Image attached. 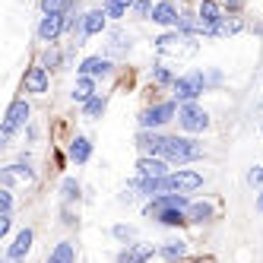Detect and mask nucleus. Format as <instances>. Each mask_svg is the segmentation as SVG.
Masks as SVG:
<instances>
[{
  "mask_svg": "<svg viewBox=\"0 0 263 263\" xmlns=\"http://www.w3.org/2000/svg\"><path fill=\"white\" fill-rule=\"evenodd\" d=\"M58 61H61V54H58V51H48V54H45V64H51V67H54Z\"/></svg>",
  "mask_w": 263,
  "mask_h": 263,
  "instance_id": "nucleus-34",
  "label": "nucleus"
},
{
  "mask_svg": "<svg viewBox=\"0 0 263 263\" xmlns=\"http://www.w3.org/2000/svg\"><path fill=\"white\" fill-rule=\"evenodd\" d=\"M73 260H77V254H73V244H58V248H54L51 251V257L45 260V263H73Z\"/></svg>",
  "mask_w": 263,
  "mask_h": 263,
  "instance_id": "nucleus-20",
  "label": "nucleus"
},
{
  "mask_svg": "<svg viewBox=\"0 0 263 263\" xmlns=\"http://www.w3.org/2000/svg\"><path fill=\"white\" fill-rule=\"evenodd\" d=\"M32 229H23L20 235L13 238V244H10V251H7V263H23L26 260V254L32 251Z\"/></svg>",
  "mask_w": 263,
  "mask_h": 263,
  "instance_id": "nucleus-8",
  "label": "nucleus"
},
{
  "mask_svg": "<svg viewBox=\"0 0 263 263\" xmlns=\"http://www.w3.org/2000/svg\"><path fill=\"white\" fill-rule=\"evenodd\" d=\"M118 4H121V7L127 10V7H137V0H118Z\"/></svg>",
  "mask_w": 263,
  "mask_h": 263,
  "instance_id": "nucleus-36",
  "label": "nucleus"
},
{
  "mask_svg": "<svg viewBox=\"0 0 263 263\" xmlns=\"http://www.w3.org/2000/svg\"><path fill=\"white\" fill-rule=\"evenodd\" d=\"M235 32H241V23H238V20H225V23L219 26V35H235Z\"/></svg>",
  "mask_w": 263,
  "mask_h": 263,
  "instance_id": "nucleus-27",
  "label": "nucleus"
},
{
  "mask_svg": "<svg viewBox=\"0 0 263 263\" xmlns=\"http://www.w3.org/2000/svg\"><path fill=\"white\" fill-rule=\"evenodd\" d=\"M0 206H4V213L13 210V194H10V187H4V191H0Z\"/></svg>",
  "mask_w": 263,
  "mask_h": 263,
  "instance_id": "nucleus-29",
  "label": "nucleus"
},
{
  "mask_svg": "<svg viewBox=\"0 0 263 263\" xmlns=\"http://www.w3.org/2000/svg\"><path fill=\"white\" fill-rule=\"evenodd\" d=\"M248 184H251V187H254V184H263V168H260V165H254L251 172H248Z\"/></svg>",
  "mask_w": 263,
  "mask_h": 263,
  "instance_id": "nucleus-30",
  "label": "nucleus"
},
{
  "mask_svg": "<svg viewBox=\"0 0 263 263\" xmlns=\"http://www.w3.org/2000/svg\"><path fill=\"white\" fill-rule=\"evenodd\" d=\"M156 254H159V248H153V244H130V248H124L118 254V263H146Z\"/></svg>",
  "mask_w": 263,
  "mask_h": 263,
  "instance_id": "nucleus-9",
  "label": "nucleus"
},
{
  "mask_svg": "<svg viewBox=\"0 0 263 263\" xmlns=\"http://www.w3.org/2000/svg\"><path fill=\"white\" fill-rule=\"evenodd\" d=\"M89 156H92V143L86 140V137H77L70 143V159L77 162V165H83V162H89Z\"/></svg>",
  "mask_w": 263,
  "mask_h": 263,
  "instance_id": "nucleus-18",
  "label": "nucleus"
},
{
  "mask_svg": "<svg viewBox=\"0 0 263 263\" xmlns=\"http://www.w3.org/2000/svg\"><path fill=\"white\" fill-rule=\"evenodd\" d=\"M181 35H162V39H156V45H159V51H178L181 48Z\"/></svg>",
  "mask_w": 263,
  "mask_h": 263,
  "instance_id": "nucleus-25",
  "label": "nucleus"
},
{
  "mask_svg": "<svg viewBox=\"0 0 263 263\" xmlns=\"http://www.w3.org/2000/svg\"><path fill=\"white\" fill-rule=\"evenodd\" d=\"M175 102H181V105H191L200 92L206 89V77L200 70H194V73H187V77H181V80H175Z\"/></svg>",
  "mask_w": 263,
  "mask_h": 263,
  "instance_id": "nucleus-4",
  "label": "nucleus"
},
{
  "mask_svg": "<svg viewBox=\"0 0 263 263\" xmlns=\"http://www.w3.org/2000/svg\"><path fill=\"white\" fill-rule=\"evenodd\" d=\"M162 156H165V162H172V165H184V162L200 159L203 156V146L197 140H191V137H168Z\"/></svg>",
  "mask_w": 263,
  "mask_h": 263,
  "instance_id": "nucleus-1",
  "label": "nucleus"
},
{
  "mask_svg": "<svg viewBox=\"0 0 263 263\" xmlns=\"http://www.w3.org/2000/svg\"><path fill=\"white\" fill-rule=\"evenodd\" d=\"M225 4H229V10H241V4H244V0H225Z\"/></svg>",
  "mask_w": 263,
  "mask_h": 263,
  "instance_id": "nucleus-35",
  "label": "nucleus"
},
{
  "mask_svg": "<svg viewBox=\"0 0 263 263\" xmlns=\"http://www.w3.org/2000/svg\"><path fill=\"white\" fill-rule=\"evenodd\" d=\"M134 10H137V16H146V13H153L156 7L149 4V0H137V7H134Z\"/></svg>",
  "mask_w": 263,
  "mask_h": 263,
  "instance_id": "nucleus-32",
  "label": "nucleus"
},
{
  "mask_svg": "<svg viewBox=\"0 0 263 263\" xmlns=\"http://www.w3.org/2000/svg\"><path fill=\"white\" fill-rule=\"evenodd\" d=\"M108 73H111L108 58H86L80 64V77H108Z\"/></svg>",
  "mask_w": 263,
  "mask_h": 263,
  "instance_id": "nucleus-14",
  "label": "nucleus"
},
{
  "mask_svg": "<svg viewBox=\"0 0 263 263\" xmlns=\"http://www.w3.org/2000/svg\"><path fill=\"white\" fill-rule=\"evenodd\" d=\"M178 124L187 130V134H200V130H206L210 127V115L197 105V102H191V105H181V111H178Z\"/></svg>",
  "mask_w": 263,
  "mask_h": 263,
  "instance_id": "nucleus-5",
  "label": "nucleus"
},
{
  "mask_svg": "<svg viewBox=\"0 0 263 263\" xmlns=\"http://www.w3.org/2000/svg\"><path fill=\"white\" fill-rule=\"evenodd\" d=\"M102 111H105V99H102V96L89 99V102L83 105V115H86V118H92V121H96V118H102Z\"/></svg>",
  "mask_w": 263,
  "mask_h": 263,
  "instance_id": "nucleus-23",
  "label": "nucleus"
},
{
  "mask_svg": "<svg viewBox=\"0 0 263 263\" xmlns=\"http://www.w3.org/2000/svg\"><path fill=\"white\" fill-rule=\"evenodd\" d=\"M70 4H77V0H70Z\"/></svg>",
  "mask_w": 263,
  "mask_h": 263,
  "instance_id": "nucleus-38",
  "label": "nucleus"
},
{
  "mask_svg": "<svg viewBox=\"0 0 263 263\" xmlns=\"http://www.w3.org/2000/svg\"><path fill=\"white\" fill-rule=\"evenodd\" d=\"M42 10L45 16H64L67 10H73V4L70 0H42Z\"/></svg>",
  "mask_w": 263,
  "mask_h": 263,
  "instance_id": "nucleus-22",
  "label": "nucleus"
},
{
  "mask_svg": "<svg viewBox=\"0 0 263 263\" xmlns=\"http://www.w3.org/2000/svg\"><path fill=\"white\" fill-rule=\"evenodd\" d=\"M89 99H96V83H92V77H80L77 86H73V102L86 105Z\"/></svg>",
  "mask_w": 263,
  "mask_h": 263,
  "instance_id": "nucleus-17",
  "label": "nucleus"
},
{
  "mask_svg": "<svg viewBox=\"0 0 263 263\" xmlns=\"http://www.w3.org/2000/svg\"><path fill=\"white\" fill-rule=\"evenodd\" d=\"M213 216H216V206H213V203H206V200L187 206V222H210Z\"/></svg>",
  "mask_w": 263,
  "mask_h": 263,
  "instance_id": "nucleus-15",
  "label": "nucleus"
},
{
  "mask_svg": "<svg viewBox=\"0 0 263 263\" xmlns=\"http://www.w3.org/2000/svg\"><path fill=\"white\" fill-rule=\"evenodd\" d=\"M29 115H32V108H29V102H23V99H16L10 108H7V121H4V140H10L20 127H26L29 124Z\"/></svg>",
  "mask_w": 263,
  "mask_h": 263,
  "instance_id": "nucleus-6",
  "label": "nucleus"
},
{
  "mask_svg": "<svg viewBox=\"0 0 263 263\" xmlns=\"http://www.w3.org/2000/svg\"><path fill=\"white\" fill-rule=\"evenodd\" d=\"M137 172H140V178H165V175H172L165 159H149V156H143L137 162Z\"/></svg>",
  "mask_w": 263,
  "mask_h": 263,
  "instance_id": "nucleus-10",
  "label": "nucleus"
},
{
  "mask_svg": "<svg viewBox=\"0 0 263 263\" xmlns=\"http://www.w3.org/2000/svg\"><path fill=\"white\" fill-rule=\"evenodd\" d=\"M203 187V175L200 172H172L162 178V194H194Z\"/></svg>",
  "mask_w": 263,
  "mask_h": 263,
  "instance_id": "nucleus-2",
  "label": "nucleus"
},
{
  "mask_svg": "<svg viewBox=\"0 0 263 263\" xmlns=\"http://www.w3.org/2000/svg\"><path fill=\"white\" fill-rule=\"evenodd\" d=\"M260 134H263V127H260Z\"/></svg>",
  "mask_w": 263,
  "mask_h": 263,
  "instance_id": "nucleus-39",
  "label": "nucleus"
},
{
  "mask_svg": "<svg viewBox=\"0 0 263 263\" xmlns=\"http://www.w3.org/2000/svg\"><path fill=\"white\" fill-rule=\"evenodd\" d=\"M257 210L263 213V191H260V197H257Z\"/></svg>",
  "mask_w": 263,
  "mask_h": 263,
  "instance_id": "nucleus-37",
  "label": "nucleus"
},
{
  "mask_svg": "<svg viewBox=\"0 0 263 263\" xmlns=\"http://www.w3.org/2000/svg\"><path fill=\"white\" fill-rule=\"evenodd\" d=\"M159 254L165 260H181V257H187V241H165L159 248Z\"/></svg>",
  "mask_w": 263,
  "mask_h": 263,
  "instance_id": "nucleus-19",
  "label": "nucleus"
},
{
  "mask_svg": "<svg viewBox=\"0 0 263 263\" xmlns=\"http://www.w3.org/2000/svg\"><path fill=\"white\" fill-rule=\"evenodd\" d=\"M200 4H203V0H200Z\"/></svg>",
  "mask_w": 263,
  "mask_h": 263,
  "instance_id": "nucleus-40",
  "label": "nucleus"
},
{
  "mask_svg": "<svg viewBox=\"0 0 263 263\" xmlns=\"http://www.w3.org/2000/svg\"><path fill=\"white\" fill-rule=\"evenodd\" d=\"M153 77H156V83H162V86H168V83H172L175 86V80H172V73H168L162 64H156V70H153Z\"/></svg>",
  "mask_w": 263,
  "mask_h": 263,
  "instance_id": "nucleus-26",
  "label": "nucleus"
},
{
  "mask_svg": "<svg viewBox=\"0 0 263 263\" xmlns=\"http://www.w3.org/2000/svg\"><path fill=\"white\" fill-rule=\"evenodd\" d=\"M165 140L168 137H162L159 130H140L137 134V149L143 156H149V159H159L162 149H165Z\"/></svg>",
  "mask_w": 263,
  "mask_h": 263,
  "instance_id": "nucleus-7",
  "label": "nucleus"
},
{
  "mask_svg": "<svg viewBox=\"0 0 263 263\" xmlns=\"http://www.w3.org/2000/svg\"><path fill=\"white\" fill-rule=\"evenodd\" d=\"M64 29H67V20H64V16H45V20L39 23V39H42V42H54Z\"/></svg>",
  "mask_w": 263,
  "mask_h": 263,
  "instance_id": "nucleus-11",
  "label": "nucleus"
},
{
  "mask_svg": "<svg viewBox=\"0 0 263 263\" xmlns=\"http://www.w3.org/2000/svg\"><path fill=\"white\" fill-rule=\"evenodd\" d=\"M10 225H13V216L4 213V216H0V238H7V235H10Z\"/></svg>",
  "mask_w": 263,
  "mask_h": 263,
  "instance_id": "nucleus-31",
  "label": "nucleus"
},
{
  "mask_svg": "<svg viewBox=\"0 0 263 263\" xmlns=\"http://www.w3.org/2000/svg\"><path fill=\"white\" fill-rule=\"evenodd\" d=\"M105 10H89L86 16H83V35H99L102 29H105Z\"/></svg>",
  "mask_w": 263,
  "mask_h": 263,
  "instance_id": "nucleus-16",
  "label": "nucleus"
},
{
  "mask_svg": "<svg viewBox=\"0 0 263 263\" xmlns=\"http://www.w3.org/2000/svg\"><path fill=\"white\" fill-rule=\"evenodd\" d=\"M61 194H64V200H67V203H73V200H80V184L73 181V178H67V181L61 184Z\"/></svg>",
  "mask_w": 263,
  "mask_h": 263,
  "instance_id": "nucleus-24",
  "label": "nucleus"
},
{
  "mask_svg": "<svg viewBox=\"0 0 263 263\" xmlns=\"http://www.w3.org/2000/svg\"><path fill=\"white\" fill-rule=\"evenodd\" d=\"M23 83H26V92L42 96V92H48V70H45V67H29Z\"/></svg>",
  "mask_w": 263,
  "mask_h": 263,
  "instance_id": "nucleus-12",
  "label": "nucleus"
},
{
  "mask_svg": "<svg viewBox=\"0 0 263 263\" xmlns=\"http://www.w3.org/2000/svg\"><path fill=\"white\" fill-rule=\"evenodd\" d=\"M105 13H108V16H111V20H121V16H124V7H121V4H118V0H111V4H108V7H105Z\"/></svg>",
  "mask_w": 263,
  "mask_h": 263,
  "instance_id": "nucleus-28",
  "label": "nucleus"
},
{
  "mask_svg": "<svg viewBox=\"0 0 263 263\" xmlns=\"http://www.w3.org/2000/svg\"><path fill=\"white\" fill-rule=\"evenodd\" d=\"M153 219L162 222V225H184V222H187V210H162V213H156Z\"/></svg>",
  "mask_w": 263,
  "mask_h": 263,
  "instance_id": "nucleus-21",
  "label": "nucleus"
},
{
  "mask_svg": "<svg viewBox=\"0 0 263 263\" xmlns=\"http://www.w3.org/2000/svg\"><path fill=\"white\" fill-rule=\"evenodd\" d=\"M130 235H134V229H127V225H115V238H121V241H127Z\"/></svg>",
  "mask_w": 263,
  "mask_h": 263,
  "instance_id": "nucleus-33",
  "label": "nucleus"
},
{
  "mask_svg": "<svg viewBox=\"0 0 263 263\" xmlns=\"http://www.w3.org/2000/svg\"><path fill=\"white\" fill-rule=\"evenodd\" d=\"M153 20H156V23H162V26H181L178 7L172 4V0H162V4H156V10H153Z\"/></svg>",
  "mask_w": 263,
  "mask_h": 263,
  "instance_id": "nucleus-13",
  "label": "nucleus"
},
{
  "mask_svg": "<svg viewBox=\"0 0 263 263\" xmlns=\"http://www.w3.org/2000/svg\"><path fill=\"white\" fill-rule=\"evenodd\" d=\"M178 105L175 102H162V105H149L143 115H140V127L143 130H159V127H165L168 121H175V115H178Z\"/></svg>",
  "mask_w": 263,
  "mask_h": 263,
  "instance_id": "nucleus-3",
  "label": "nucleus"
}]
</instances>
